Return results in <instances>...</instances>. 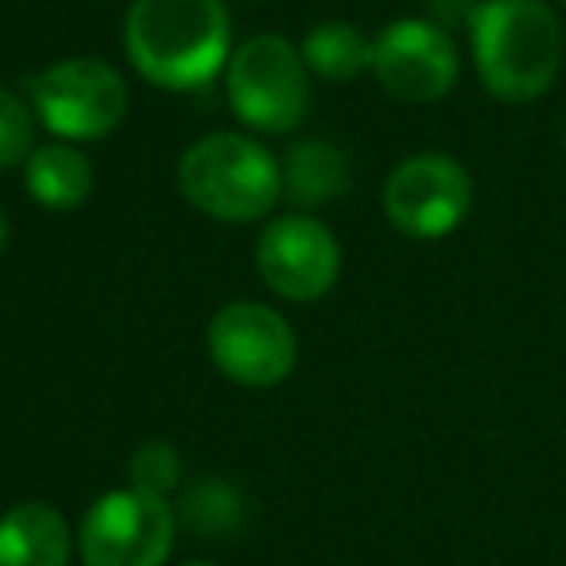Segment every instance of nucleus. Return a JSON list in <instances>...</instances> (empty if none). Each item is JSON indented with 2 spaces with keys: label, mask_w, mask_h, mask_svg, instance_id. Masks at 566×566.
<instances>
[{
  "label": "nucleus",
  "mask_w": 566,
  "mask_h": 566,
  "mask_svg": "<svg viewBox=\"0 0 566 566\" xmlns=\"http://www.w3.org/2000/svg\"><path fill=\"white\" fill-rule=\"evenodd\" d=\"M473 63L496 102L547 94L563 66V24L543 0H485L470 17Z\"/></svg>",
  "instance_id": "2"
},
{
  "label": "nucleus",
  "mask_w": 566,
  "mask_h": 566,
  "mask_svg": "<svg viewBox=\"0 0 566 566\" xmlns=\"http://www.w3.org/2000/svg\"><path fill=\"white\" fill-rule=\"evenodd\" d=\"M179 190L213 221L268 218L283 198L280 159L244 133H213L195 140L179 159Z\"/></svg>",
  "instance_id": "3"
},
{
  "label": "nucleus",
  "mask_w": 566,
  "mask_h": 566,
  "mask_svg": "<svg viewBox=\"0 0 566 566\" xmlns=\"http://www.w3.org/2000/svg\"><path fill=\"white\" fill-rule=\"evenodd\" d=\"M558 4H566V0H558Z\"/></svg>",
  "instance_id": "20"
},
{
  "label": "nucleus",
  "mask_w": 566,
  "mask_h": 566,
  "mask_svg": "<svg viewBox=\"0 0 566 566\" xmlns=\"http://www.w3.org/2000/svg\"><path fill=\"white\" fill-rule=\"evenodd\" d=\"M175 547V509L144 489H109L78 524L82 566H164Z\"/></svg>",
  "instance_id": "6"
},
{
  "label": "nucleus",
  "mask_w": 566,
  "mask_h": 566,
  "mask_svg": "<svg viewBox=\"0 0 566 566\" xmlns=\"http://www.w3.org/2000/svg\"><path fill=\"white\" fill-rule=\"evenodd\" d=\"M373 74L396 102L431 105L447 97L458 82V48L447 28L431 20L403 17L380 28L373 40Z\"/></svg>",
  "instance_id": "10"
},
{
  "label": "nucleus",
  "mask_w": 566,
  "mask_h": 566,
  "mask_svg": "<svg viewBox=\"0 0 566 566\" xmlns=\"http://www.w3.org/2000/svg\"><path fill=\"white\" fill-rule=\"evenodd\" d=\"M380 202L400 233L416 241H439L454 233L470 213L473 179L458 159L442 151H419L388 175Z\"/></svg>",
  "instance_id": "8"
},
{
  "label": "nucleus",
  "mask_w": 566,
  "mask_h": 566,
  "mask_svg": "<svg viewBox=\"0 0 566 566\" xmlns=\"http://www.w3.org/2000/svg\"><path fill=\"white\" fill-rule=\"evenodd\" d=\"M32 113L66 144L105 140L128 113V86L105 59H59L28 78Z\"/></svg>",
  "instance_id": "5"
},
{
  "label": "nucleus",
  "mask_w": 566,
  "mask_h": 566,
  "mask_svg": "<svg viewBox=\"0 0 566 566\" xmlns=\"http://www.w3.org/2000/svg\"><path fill=\"white\" fill-rule=\"evenodd\" d=\"M125 51L144 82L159 90H206L233 55L226 0H133Z\"/></svg>",
  "instance_id": "1"
},
{
  "label": "nucleus",
  "mask_w": 566,
  "mask_h": 566,
  "mask_svg": "<svg viewBox=\"0 0 566 566\" xmlns=\"http://www.w3.org/2000/svg\"><path fill=\"white\" fill-rule=\"evenodd\" d=\"M300 51L307 59V71L326 82H354L357 74L373 71V40H365L361 28L346 20H326L311 28Z\"/></svg>",
  "instance_id": "14"
},
{
  "label": "nucleus",
  "mask_w": 566,
  "mask_h": 566,
  "mask_svg": "<svg viewBox=\"0 0 566 566\" xmlns=\"http://www.w3.org/2000/svg\"><path fill=\"white\" fill-rule=\"evenodd\" d=\"M226 97L241 125L256 133H292L311 109L307 59L275 32L252 35L229 55Z\"/></svg>",
  "instance_id": "4"
},
{
  "label": "nucleus",
  "mask_w": 566,
  "mask_h": 566,
  "mask_svg": "<svg viewBox=\"0 0 566 566\" xmlns=\"http://www.w3.org/2000/svg\"><path fill=\"white\" fill-rule=\"evenodd\" d=\"M182 566H213V563H182Z\"/></svg>",
  "instance_id": "19"
},
{
  "label": "nucleus",
  "mask_w": 566,
  "mask_h": 566,
  "mask_svg": "<svg viewBox=\"0 0 566 566\" xmlns=\"http://www.w3.org/2000/svg\"><path fill=\"white\" fill-rule=\"evenodd\" d=\"M9 249V213L0 210V252Z\"/></svg>",
  "instance_id": "18"
},
{
  "label": "nucleus",
  "mask_w": 566,
  "mask_h": 566,
  "mask_svg": "<svg viewBox=\"0 0 566 566\" xmlns=\"http://www.w3.org/2000/svg\"><path fill=\"white\" fill-rule=\"evenodd\" d=\"M210 361L226 380L241 388H275L292 377L300 342L287 318L264 303H229L210 318L206 331Z\"/></svg>",
  "instance_id": "7"
},
{
  "label": "nucleus",
  "mask_w": 566,
  "mask_h": 566,
  "mask_svg": "<svg viewBox=\"0 0 566 566\" xmlns=\"http://www.w3.org/2000/svg\"><path fill=\"white\" fill-rule=\"evenodd\" d=\"M283 175V198H292L295 206H326L342 198L354 182L349 159L338 144L331 140H300L287 148L280 164Z\"/></svg>",
  "instance_id": "12"
},
{
  "label": "nucleus",
  "mask_w": 566,
  "mask_h": 566,
  "mask_svg": "<svg viewBox=\"0 0 566 566\" xmlns=\"http://www.w3.org/2000/svg\"><path fill=\"white\" fill-rule=\"evenodd\" d=\"M24 182L28 195L43 206V210H78L94 190V167L74 144H43L32 148L24 159Z\"/></svg>",
  "instance_id": "13"
},
{
  "label": "nucleus",
  "mask_w": 566,
  "mask_h": 566,
  "mask_svg": "<svg viewBox=\"0 0 566 566\" xmlns=\"http://www.w3.org/2000/svg\"><path fill=\"white\" fill-rule=\"evenodd\" d=\"M244 493L233 489L221 478H206L182 493V520L195 527L198 535H229L244 524Z\"/></svg>",
  "instance_id": "15"
},
{
  "label": "nucleus",
  "mask_w": 566,
  "mask_h": 566,
  "mask_svg": "<svg viewBox=\"0 0 566 566\" xmlns=\"http://www.w3.org/2000/svg\"><path fill=\"white\" fill-rule=\"evenodd\" d=\"M32 140H35V113L12 90L0 86V171L24 164L32 156Z\"/></svg>",
  "instance_id": "17"
},
{
  "label": "nucleus",
  "mask_w": 566,
  "mask_h": 566,
  "mask_svg": "<svg viewBox=\"0 0 566 566\" xmlns=\"http://www.w3.org/2000/svg\"><path fill=\"white\" fill-rule=\"evenodd\" d=\"M179 478L182 462L171 442H144L133 454V462H128V481H133V489H144V493L171 496L179 489Z\"/></svg>",
  "instance_id": "16"
},
{
  "label": "nucleus",
  "mask_w": 566,
  "mask_h": 566,
  "mask_svg": "<svg viewBox=\"0 0 566 566\" xmlns=\"http://www.w3.org/2000/svg\"><path fill=\"white\" fill-rule=\"evenodd\" d=\"M260 280L287 303H315L342 275V244L323 221L283 213L268 221L256 241Z\"/></svg>",
  "instance_id": "9"
},
{
  "label": "nucleus",
  "mask_w": 566,
  "mask_h": 566,
  "mask_svg": "<svg viewBox=\"0 0 566 566\" xmlns=\"http://www.w3.org/2000/svg\"><path fill=\"white\" fill-rule=\"evenodd\" d=\"M74 547L63 512L43 501H20L0 516V566H71Z\"/></svg>",
  "instance_id": "11"
}]
</instances>
